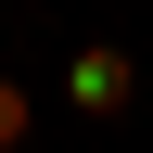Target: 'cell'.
I'll return each mask as SVG.
<instances>
[{
    "mask_svg": "<svg viewBox=\"0 0 153 153\" xmlns=\"http://www.w3.org/2000/svg\"><path fill=\"white\" fill-rule=\"evenodd\" d=\"M64 102H76V115H128V102H140V51H115V38H89V51L64 64Z\"/></svg>",
    "mask_w": 153,
    "mask_h": 153,
    "instance_id": "obj_1",
    "label": "cell"
},
{
    "mask_svg": "<svg viewBox=\"0 0 153 153\" xmlns=\"http://www.w3.org/2000/svg\"><path fill=\"white\" fill-rule=\"evenodd\" d=\"M26 128H38V89H26V76H0V153H26Z\"/></svg>",
    "mask_w": 153,
    "mask_h": 153,
    "instance_id": "obj_2",
    "label": "cell"
}]
</instances>
